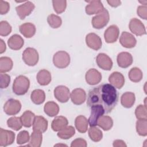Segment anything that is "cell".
Listing matches in <instances>:
<instances>
[{
    "label": "cell",
    "instance_id": "1",
    "mask_svg": "<svg viewBox=\"0 0 147 147\" xmlns=\"http://www.w3.org/2000/svg\"><path fill=\"white\" fill-rule=\"evenodd\" d=\"M118 94L115 88L111 84H102L91 88L87 95V105L88 107L101 105L106 113L112 111L117 104Z\"/></svg>",
    "mask_w": 147,
    "mask_h": 147
},
{
    "label": "cell",
    "instance_id": "2",
    "mask_svg": "<svg viewBox=\"0 0 147 147\" xmlns=\"http://www.w3.org/2000/svg\"><path fill=\"white\" fill-rule=\"evenodd\" d=\"M30 87L29 79L24 75H19L16 78L13 83V91L17 95L25 94Z\"/></svg>",
    "mask_w": 147,
    "mask_h": 147
},
{
    "label": "cell",
    "instance_id": "3",
    "mask_svg": "<svg viewBox=\"0 0 147 147\" xmlns=\"http://www.w3.org/2000/svg\"><path fill=\"white\" fill-rule=\"evenodd\" d=\"M70 56L65 51H60L56 52L53 56V63L58 68H65L70 63Z\"/></svg>",
    "mask_w": 147,
    "mask_h": 147
},
{
    "label": "cell",
    "instance_id": "4",
    "mask_svg": "<svg viewBox=\"0 0 147 147\" xmlns=\"http://www.w3.org/2000/svg\"><path fill=\"white\" fill-rule=\"evenodd\" d=\"M110 20V15L108 10L105 9L102 12L92 17L91 24L94 28L100 29L103 28L108 24Z\"/></svg>",
    "mask_w": 147,
    "mask_h": 147
},
{
    "label": "cell",
    "instance_id": "5",
    "mask_svg": "<svg viewBox=\"0 0 147 147\" xmlns=\"http://www.w3.org/2000/svg\"><path fill=\"white\" fill-rule=\"evenodd\" d=\"M22 60L29 66H34L39 60V55L37 50L33 48H26L22 53Z\"/></svg>",
    "mask_w": 147,
    "mask_h": 147
},
{
    "label": "cell",
    "instance_id": "6",
    "mask_svg": "<svg viewBox=\"0 0 147 147\" xmlns=\"http://www.w3.org/2000/svg\"><path fill=\"white\" fill-rule=\"evenodd\" d=\"M21 109V103L17 99H9L3 106V111L8 115L17 114Z\"/></svg>",
    "mask_w": 147,
    "mask_h": 147
},
{
    "label": "cell",
    "instance_id": "7",
    "mask_svg": "<svg viewBox=\"0 0 147 147\" xmlns=\"http://www.w3.org/2000/svg\"><path fill=\"white\" fill-rule=\"evenodd\" d=\"M91 107V113L90 117L88 119V124L91 126H95L97 125L98 120L99 118L103 115L105 113L104 108L101 105H94Z\"/></svg>",
    "mask_w": 147,
    "mask_h": 147
},
{
    "label": "cell",
    "instance_id": "8",
    "mask_svg": "<svg viewBox=\"0 0 147 147\" xmlns=\"http://www.w3.org/2000/svg\"><path fill=\"white\" fill-rule=\"evenodd\" d=\"M129 28L131 32L137 36H141L146 34L145 25L140 20L136 18H133L130 20Z\"/></svg>",
    "mask_w": 147,
    "mask_h": 147
},
{
    "label": "cell",
    "instance_id": "9",
    "mask_svg": "<svg viewBox=\"0 0 147 147\" xmlns=\"http://www.w3.org/2000/svg\"><path fill=\"white\" fill-rule=\"evenodd\" d=\"M35 8V5L30 1H26L24 3L17 6L16 10L21 20H24L26 16H29Z\"/></svg>",
    "mask_w": 147,
    "mask_h": 147
},
{
    "label": "cell",
    "instance_id": "10",
    "mask_svg": "<svg viewBox=\"0 0 147 147\" xmlns=\"http://www.w3.org/2000/svg\"><path fill=\"white\" fill-rule=\"evenodd\" d=\"M69 89L63 85L58 86L54 89L55 98L61 103H66L70 98Z\"/></svg>",
    "mask_w": 147,
    "mask_h": 147
},
{
    "label": "cell",
    "instance_id": "11",
    "mask_svg": "<svg viewBox=\"0 0 147 147\" xmlns=\"http://www.w3.org/2000/svg\"><path fill=\"white\" fill-rule=\"evenodd\" d=\"M96 62L100 68L106 71L111 70L113 65L111 58L104 53H100L97 55Z\"/></svg>",
    "mask_w": 147,
    "mask_h": 147
},
{
    "label": "cell",
    "instance_id": "12",
    "mask_svg": "<svg viewBox=\"0 0 147 147\" xmlns=\"http://www.w3.org/2000/svg\"><path fill=\"white\" fill-rule=\"evenodd\" d=\"M119 29L116 25L109 26L105 31L104 38L107 43H114L118 38Z\"/></svg>",
    "mask_w": 147,
    "mask_h": 147
},
{
    "label": "cell",
    "instance_id": "13",
    "mask_svg": "<svg viewBox=\"0 0 147 147\" xmlns=\"http://www.w3.org/2000/svg\"><path fill=\"white\" fill-rule=\"evenodd\" d=\"M86 2L88 3L85 7L86 13L88 15L98 14L105 9L104 6L100 1L93 0Z\"/></svg>",
    "mask_w": 147,
    "mask_h": 147
},
{
    "label": "cell",
    "instance_id": "14",
    "mask_svg": "<svg viewBox=\"0 0 147 147\" xmlns=\"http://www.w3.org/2000/svg\"><path fill=\"white\" fill-rule=\"evenodd\" d=\"M86 43L89 48L95 51L100 49L102 45L100 37L94 33H90L87 34L86 37Z\"/></svg>",
    "mask_w": 147,
    "mask_h": 147
},
{
    "label": "cell",
    "instance_id": "15",
    "mask_svg": "<svg viewBox=\"0 0 147 147\" xmlns=\"http://www.w3.org/2000/svg\"><path fill=\"white\" fill-rule=\"evenodd\" d=\"M15 139V133L10 130L0 129V146H7L12 144Z\"/></svg>",
    "mask_w": 147,
    "mask_h": 147
},
{
    "label": "cell",
    "instance_id": "16",
    "mask_svg": "<svg viewBox=\"0 0 147 147\" xmlns=\"http://www.w3.org/2000/svg\"><path fill=\"white\" fill-rule=\"evenodd\" d=\"M86 82L91 86L98 84L102 80V74L95 68H91L87 71L85 75Z\"/></svg>",
    "mask_w": 147,
    "mask_h": 147
},
{
    "label": "cell",
    "instance_id": "17",
    "mask_svg": "<svg viewBox=\"0 0 147 147\" xmlns=\"http://www.w3.org/2000/svg\"><path fill=\"white\" fill-rule=\"evenodd\" d=\"M119 42L125 48H132L136 46L137 40L132 34L127 32H123L119 38Z\"/></svg>",
    "mask_w": 147,
    "mask_h": 147
},
{
    "label": "cell",
    "instance_id": "18",
    "mask_svg": "<svg viewBox=\"0 0 147 147\" xmlns=\"http://www.w3.org/2000/svg\"><path fill=\"white\" fill-rule=\"evenodd\" d=\"M132 55L127 52H122L118 54L117 61L118 65L122 68H126L130 66L133 63Z\"/></svg>",
    "mask_w": 147,
    "mask_h": 147
},
{
    "label": "cell",
    "instance_id": "19",
    "mask_svg": "<svg viewBox=\"0 0 147 147\" xmlns=\"http://www.w3.org/2000/svg\"><path fill=\"white\" fill-rule=\"evenodd\" d=\"M70 98L72 102L76 105L83 104L86 99V91L81 88H77L72 90L70 94Z\"/></svg>",
    "mask_w": 147,
    "mask_h": 147
},
{
    "label": "cell",
    "instance_id": "20",
    "mask_svg": "<svg viewBox=\"0 0 147 147\" xmlns=\"http://www.w3.org/2000/svg\"><path fill=\"white\" fill-rule=\"evenodd\" d=\"M124 76L119 72L115 71L111 73L109 77V82L115 88L121 89L125 84Z\"/></svg>",
    "mask_w": 147,
    "mask_h": 147
},
{
    "label": "cell",
    "instance_id": "21",
    "mask_svg": "<svg viewBox=\"0 0 147 147\" xmlns=\"http://www.w3.org/2000/svg\"><path fill=\"white\" fill-rule=\"evenodd\" d=\"M48 122L42 116H36L33 123V130L34 131L44 133L48 129Z\"/></svg>",
    "mask_w": 147,
    "mask_h": 147
},
{
    "label": "cell",
    "instance_id": "22",
    "mask_svg": "<svg viewBox=\"0 0 147 147\" xmlns=\"http://www.w3.org/2000/svg\"><path fill=\"white\" fill-rule=\"evenodd\" d=\"M24 44V39L17 34L12 35L7 40L9 47L14 51H17L22 48Z\"/></svg>",
    "mask_w": 147,
    "mask_h": 147
},
{
    "label": "cell",
    "instance_id": "23",
    "mask_svg": "<svg viewBox=\"0 0 147 147\" xmlns=\"http://www.w3.org/2000/svg\"><path fill=\"white\" fill-rule=\"evenodd\" d=\"M20 32L26 38H31L36 33L35 25L31 22H25L19 27Z\"/></svg>",
    "mask_w": 147,
    "mask_h": 147
},
{
    "label": "cell",
    "instance_id": "24",
    "mask_svg": "<svg viewBox=\"0 0 147 147\" xmlns=\"http://www.w3.org/2000/svg\"><path fill=\"white\" fill-rule=\"evenodd\" d=\"M68 121L67 118L64 116H57L52 122L51 128L55 131H59L68 126Z\"/></svg>",
    "mask_w": 147,
    "mask_h": 147
},
{
    "label": "cell",
    "instance_id": "25",
    "mask_svg": "<svg viewBox=\"0 0 147 147\" xmlns=\"http://www.w3.org/2000/svg\"><path fill=\"white\" fill-rule=\"evenodd\" d=\"M37 80L41 86H47L49 84L52 80L51 72L45 69H41L37 74Z\"/></svg>",
    "mask_w": 147,
    "mask_h": 147
},
{
    "label": "cell",
    "instance_id": "26",
    "mask_svg": "<svg viewBox=\"0 0 147 147\" xmlns=\"http://www.w3.org/2000/svg\"><path fill=\"white\" fill-rule=\"evenodd\" d=\"M136 100L135 94L131 92H126L121 97V103L123 107L129 109L131 107Z\"/></svg>",
    "mask_w": 147,
    "mask_h": 147
},
{
    "label": "cell",
    "instance_id": "27",
    "mask_svg": "<svg viewBox=\"0 0 147 147\" xmlns=\"http://www.w3.org/2000/svg\"><path fill=\"white\" fill-rule=\"evenodd\" d=\"M75 125L78 131L81 133H84L88 129V122L86 117L79 115L75 119Z\"/></svg>",
    "mask_w": 147,
    "mask_h": 147
},
{
    "label": "cell",
    "instance_id": "28",
    "mask_svg": "<svg viewBox=\"0 0 147 147\" xmlns=\"http://www.w3.org/2000/svg\"><path fill=\"white\" fill-rule=\"evenodd\" d=\"M44 111L45 113L49 117H55L59 112V106L55 102L49 101L45 104Z\"/></svg>",
    "mask_w": 147,
    "mask_h": 147
},
{
    "label": "cell",
    "instance_id": "29",
    "mask_svg": "<svg viewBox=\"0 0 147 147\" xmlns=\"http://www.w3.org/2000/svg\"><path fill=\"white\" fill-rule=\"evenodd\" d=\"M35 114L30 110L25 111L20 117V119L22 126L25 127H30L33 125Z\"/></svg>",
    "mask_w": 147,
    "mask_h": 147
},
{
    "label": "cell",
    "instance_id": "30",
    "mask_svg": "<svg viewBox=\"0 0 147 147\" xmlns=\"http://www.w3.org/2000/svg\"><path fill=\"white\" fill-rule=\"evenodd\" d=\"M97 125L105 131H108L113 126V120L110 116L102 115L98 120Z\"/></svg>",
    "mask_w": 147,
    "mask_h": 147
},
{
    "label": "cell",
    "instance_id": "31",
    "mask_svg": "<svg viewBox=\"0 0 147 147\" xmlns=\"http://www.w3.org/2000/svg\"><path fill=\"white\" fill-rule=\"evenodd\" d=\"M30 99L34 104L41 105L44 103L45 99V92L41 89H36L32 92Z\"/></svg>",
    "mask_w": 147,
    "mask_h": 147
},
{
    "label": "cell",
    "instance_id": "32",
    "mask_svg": "<svg viewBox=\"0 0 147 147\" xmlns=\"http://www.w3.org/2000/svg\"><path fill=\"white\" fill-rule=\"evenodd\" d=\"M42 141V133L33 130V131L31 134L29 142V144L27 145V146H30V147H40L41 145Z\"/></svg>",
    "mask_w": 147,
    "mask_h": 147
},
{
    "label": "cell",
    "instance_id": "33",
    "mask_svg": "<svg viewBox=\"0 0 147 147\" xmlns=\"http://www.w3.org/2000/svg\"><path fill=\"white\" fill-rule=\"evenodd\" d=\"M13 66V63L11 58L6 56L0 57V72L5 73L11 71Z\"/></svg>",
    "mask_w": 147,
    "mask_h": 147
},
{
    "label": "cell",
    "instance_id": "34",
    "mask_svg": "<svg viewBox=\"0 0 147 147\" xmlns=\"http://www.w3.org/2000/svg\"><path fill=\"white\" fill-rule=\"evenodd\" d=\"M75 133V129L72 126H67L62 130L58 131L57 136L63 140H68L74 136Z\"/></svg>",
    "mask_w": 147,
    "mask_h": 147
},
{
    "label": "cell",
    "instance_id": "35",
    "mask_svg": "<svg viewBox=\"0 0 147 147\" xmlns=\"http://www.w3.org/2000/svg\"><path fill=\"white\" fill-rule=\"evenodd\" d=\"M129 79L134 83H138L140 82L143 77V74L142 71L137 67H133L129 72Z\"/></svg>",
    "mask_w": 147,
    "mask_h": 147
},
{
    "label": "cell",
    "instance_id": "36",
    "mask_svg": "<svg viewBox=\"0 0 147 147\" xmlns=\"http://www.w3.org/2000/svg\"><path fill=\"white\" fill-rule=\"evenodd\" d=\"M88 136L94 142L100 141L103 137L102 131L95 126H91L88 129Z\"/></svg>",
    "mask_w": 147,
    "mask_h": 147
},
{
    "label": "cell",
    "instance_id": "37",
    "mask_svg": "<svg viewBox=\"0 0 147 147\" xmlns=\"http://www.w3.org/2000/svg\"><path fill=\"white\" fill-rule=\"evenodd\" d=\"M136 131L141 136H147V119H138L136 122Z\"/></svg>",
    "mask_w": 147,
    "mask_h": 147
},
{
    "label": "cell",
    "instance_id": "38",
    "mask_svg": "<svg viewBox=\"0 0 147 147\" xmlns=\"http://www.w3.org/2000/svg\"><path fill=\"white\" fill-rule=\"evenodd\" d=\"M7 126L15 131H18L22 128V124L20 117H12L7 121Z\"/></svg>",
    "mask_w": 147,
    "mask_h": 147
},
{
    "label": "cell",
    "instance_id": "39",
    "mask_svg": "<svg viewBox=\"0 0 147 147\" xmlns=\"http://www.w3.org/2000/svg\"><path fill=\"white\" fill-rule=\"evenodd\" d=\"M47 22L49 25L53 29L59 28L62 24L61 18L59 16L54 14H51L48 16Z\"/></svg>",
    "mask_w": 147,
    "mask_h": 147
},
{
    "label": "cell",
    "instance_id": "40",
    "mask_svg": "<svg viewBox=\"0 0 147 147\" xmlns=\"http://www.w3.org/2000/svg\"><path fill=\"white\" fill-rule=\"evenodd\" d=\"M53 9L57 14H61L65 10L67 7V1H52Z\"/></svg>",
    "mask_w": 147,
    "mask_h": 147
},
{
    "label": "cell",
    "instance_id": "41",
    "mask_svg": "<svg viewBox=\"0 0 147 147\" xmlns=\"http://www.w3.org/2000/svg\"><path fill=\"white\" fill-rule=\"evenodd\" d=\"M12 28L9 23L6 21L0 22V35L1 36H7L11 32Z\"/></svg>",
    "mask_w": 147,
    "mask_h": 147
},
{
    "label": "cell",
    "instance_id": "42",
    "mask_svg": "<svg viewBox=\"0 0 147 147\" xmlns=\"http://www.w3.org/2000/svg\"><path fill=\"white\" fill-rule=\"evenodd\" d=\"M30 136L29 132L26 130L20 131L17 137V144L18 145H23L29 141Z\"/></svg>",
    "mask_w": 147,
    "mask_h": 147
},
{
    "label": "cell",
    "instance_id": "43",
    "mask_svg": "<svg viewBox=\"0 0 147 147\" xmlns=\"http://www.w3.org/2000/svg\"><path fill=\"white\" fill-rule=\"evenodd\" d=\"M135 115L138 119H147L146 106L143 105H139L135 110Z\"/></svg>",
    "mask_w": 147,
    "mask_h": 147
},
{
    "label": "cell",
    "instance_id": "44",
    "mask_svg": "<svg viewBox=\"0 0 147 147\" xmlns=\"http://www.w3.org/2000/svg\"><path fill=\"white\" fill-rule=\"evenodd\" d=\"M0 78H1L0 87L1 88H7L9 86L10 82V76L6 74L1 73Z\"/></svg>",
    "mask_w": 147,
    "mask_h": 147
},
{
    "label": "cell",
    "instance_id": "45",
    "mask_svg": "<svg viewBox=\"0 0 147 147\" xmlns=\"http://www.w3.org/2000/svg\"><path fill=\"white\" fill-rule=\"evenodd\" d=\"M137 15L142 19H147V6L146 5H140L137 9Z\"/></svg>",
    "mask_w": 147,
    "mask_h": 147
},
{
    "label": "cell",
    "instance_id": "46",
    "mask_svg": "<svg viewBox=\"0 0 147 147\" xmlns=\"http://www.w3.org/2000/svg\"><path fill=\"white\" fill-rule=\"evenodd\" d=\"M87 146V144L86 141L84 139L81 138H78L74 140L71 144V147H86Z\"/></svg>",
    "mask_w": 147,
    "mask_h": 147
},
{
    "label": "cell",
    "instance_id": "47",
    "mask_svg": "<svg viewBox=\"0 0 147 147\" xmlns=\"http://www.w3.org/2000/svg\"><path fill=\"white\" fill-rule=\"evenodd\" d=\"M10 9V4L7 1H0V14L1 15L6 14Z\"/></svg>",
    "mask_w": 147,
    "mask_h": 147
},
{
    "label": "cell",
    "instance_id": "48",
    "mask_svg": "<svg viewBox=\"0 0 147 147\" xmlns=\"http://www.w3.org/2000/svg\"><path fill=\"white\" fill-rule=\"evenodd\" d=\"M113 146L114 147H120V146H126V144L125 142L121 140H116L114 141L113 144Z\"/></svg>",
    "mask_w": 147,
    "mask_h": 147
},
{
    "label": "cell",
    "instance_id": "49",
    "mask_svg": "<svg viewBox=\"0 0 147 147\" xmlns=\"http://www.w3.org/2000/svg\"><path fill=\"white\" fill-rule=\"evenodd\" d=\"M107 2L109 3L110 6L113 7H116L121 4V1H116V0H110V1H107Z\"/></svg>",
    "mask_w": 147,
    "mask_h": 147
},
{
    "label": "cell",
    "instance_id": "50",
    "mask_svg": "<svg viewBox=\"0 0 147 147\" xmlns=\"http://www.w3.org/2000/svg\"><path fill=\"white\" fill-rule=\"evenodd\" d=\"M0 53H3L6 49V46L3 40H0Z\"/></svg>",
    "mask_w": 147,
    "mask_h": 147
}]
</instances>
